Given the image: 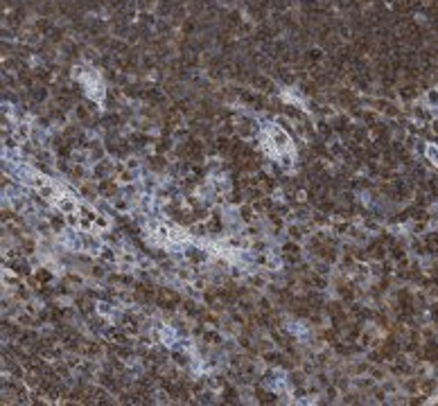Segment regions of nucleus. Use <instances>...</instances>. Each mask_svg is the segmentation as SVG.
<instances>
[{
  "label": "nucleus",
  "mask_w": 438,
  "mask_h": 406,
  "mask_svg": "<svg viewBox=\"0 0 438 406\" xmlns=\"http://www.w3.org/2000/svg\"><path fill=\"white\" fill-rule=\"evenodd\" d=\"M269 145H273V149H276L278 154L287 152L289 149V138H287V133L282 131V129H273L271 131V142Z\"/></svg>",
  "instance_id": "1"
},
{
  "label": "nucleus",
  "mask_w": 438,
  "mask_h": 406,
  "mask_svg": "<svg viewBox=\"0 0 438 406\" xmlns=\"http://www.w3.org/2000/svg\"><path fill=\"white\" fill-rule=\"evenodd\" d=\"M57 206H59V210L64 212V215H73V212L79 210L77 201H75L73 196H59V199H57Z\"/></svg>",
  "instance_id": "2"
},
{
  "label": "nucleus",
  "mask_w": 438,
  "mask_h": 406,
  "mask_svg": "<svg viewBox=\"0 0 438 406\" xmlns=\"http://www.w3.org/2000/svg\"><path fill=\"white\" fill-rule=\"evenodd\" d=\"M427 156L438 165V149H436V147H429V149H427Z\"/></svg>",
  "instance_id": "3"
}]
</instances>
